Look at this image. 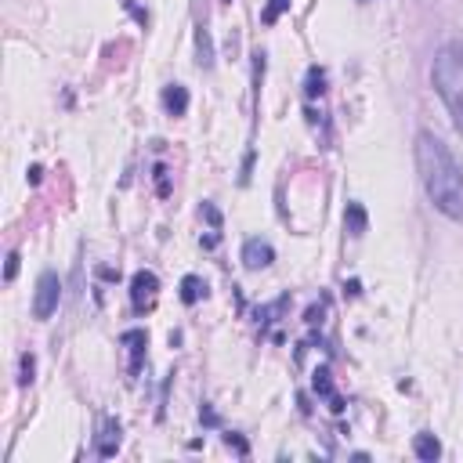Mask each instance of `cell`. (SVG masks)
I'll return each instance as SVG.
<instances>
[{
	"label": "cell",
	"instance_id": "cell-1",
	"mask_svg": "<svg viewBox=\"0 0 463 463\" xmlns=\"http://www.w3.org/2000/svg\"><path fill=\"white\" fill-rule=\"evenodd\" d=\"M416 171L434 210L449 221H463V166L431 131L416 134Z\"/></svg>",
	"mask_w": 463,
	"mask_h": 463
},
{
	"label": "cell",
	"instance_id": "cell-2",
	"mask_svg": "<svg viewBox=\"0 0 463 463\" xmlns=\"http://www.w3.org/2000/svg\"><path fill=\"white\" fill-rule=\"evenodd\" d=\"M431 84L438 91V98L445 101L456 131L463 134V44L460 40H449L438 47L434 66H431Z\"/></svg>",
	"mask_w": 463,
	"mask_h": 463
},
{
	"label": "cell",
	"instance_id": "cell-3",
	"mask_svg": "<svg viewBox=\"0 0 463 463\" xmlns=\"http://www.w3.org/2000/svg\"><path fill=\"white\" fill-rule=\"evenodd\" d=\"M58 301H62V279L55 272H44L36 279V293H33V315L36 318H51L58 312Z\"/></svg>",
	"mask_w": 463,
	"mask_h": 463
},
{
	"label": "cell",
	"instance_id": "cell-4",
	"mask_svg": "<svg viewBox=\"0 0 463 463\" xmlns=\"http://www.w3.org/2000/svg\"><path fill=\"white\" fill-rule=\"evenodd\" d=\"M156 293H160V279H156V272H149V268L134 272V279H131V304H134V312H145V308H152Z\"/></svg>",
	"mask_w": 463,
	"mask_h": 463
},
{
	"label": "cell",
	"instance_id": "cell-5",
	"mask_svg": "<svg viewBox=\"0 0 463 463\" xmlns=\"http://www.w3.org/2000/svg\"><path fill=\"white\" fill-rule=\"evenodd\" d=\"M272 261H275L272 242H264V239H247L242 242V264H247L250 272H261V268H268Z\"/></svg>",
	"mask_w": 463,
	"mask_h": 463
},
{
	"label": "cell",
	"instance_id": "cell-6",
	"mask_svg": "<svg viewBox=\"0 0 463 463\" xmlns=\"http://www.w3.org/2000/svg\"><path fill=\"white\" fill-rule=\"evenodd\" d=\"M163 109L171 116H185L188 112V87L185 84H166L163 87Z\"/></svg>",
	"mask_w": 463,
	"mask_h": 463
},
{
	"label": "cell",
	"instance_id": "cell-7",
	"mask_svg": "<svg viewBox=\"0 0 463 463\" xmlns=\"http://www.w3.org/2000/svg\"><path fill=\"white\" fill-rule=\"evenodd\" d=\"M344 228H347V236H362V232L369 228V214L362 203H347V210H344Z\"/></svg>",
	"mask_w": 463,
	"mask_h": 463
},
{
	"label": "cell",
	"instance_id": "cell-8",
	"mask_svg": "<svg viewBox=\"0 0 463 463\" xmlns=\"http://www.w3.org/2000/svg\"><path fill=\"white\" fill-rule=\"evenodd\" d=\"M413 453H416L423 463H434V460L442 456V442L434 438V434H416V438H413Z\"/></svg>",
	"mask_w": 463,
	"mask_h": 463
},
{
	"label": "cell",
	"instance_id": "cell-9",
	"mask_svg": "<svg viewBox=\"0 0 463 463\" xmlns=\"http://www.w3.org/2000/svg\"><path fill=\"white\" fill-rule=\"evenodd\" d=\"M203 297H207V282H203L199 275H185L182 279V304H199Z\"/></svg>",
	"mask_w": 463,
	"mask_h": 463
},
{
	"label": "cell",
	"instance_id": "cell-10",
	"mask_svg": "<svg viewBox=\"0 0 463 463\" xmlns=\"http://www.w3.org/2000/svg\"><path fill=\"white\" fill-rule=\"evenodd\" d=\"M196 51H199V66L214 69V44H210V29H207V25H196Z\"/></svg>",
	"mask_w": 463,
	"mask_h": 463
},
{
	"label": "cell",
	"instance_id": "cell-11",
	"mask_svg": "<svg viewBox=\"0 0 463 463\" xmlns=\"http://www.w3.org/2000/svg\"><path fill=\"white\" fill-rule=\"evenodd\" d=\"M323 95H326V69L312 66L308 69V84H304V98L312 101V98H323Z\"/></svg>",
	"mask_w": 463,
	"mask_h": 463
},
{
	"label": "cell",
	"instance_id": "cell-12",
	"mask_svg": "<svg viewBox=\"0 0 463 463\" xmlns=\"http://www.w3.org/2000/svg\"><path fill=\"white\" fill-rule=\"evenodd\" d=\"M120 340H123L127 347H131V355H134L131 369H138V362H141V351H145V347H149V337H145V329H127Z\"/></svg>",
	"mask_w": 463,
	"mask_h": 463
},
{
	"label": "cell",
	"instance_id": "cell-13",
	"mask_svg": "<svg viewBox=\"0 0 463 463\" xmlns=\"http://www.w3.org/2000/svg\"><path fill=\"white\" fill-rule=\"evenodd\" d=\"M282 11H290V0H268V4L261 8V22L264 25H275L282 18Z\"/></svg>",
	"mask_w": 463,
	"mask_h": 463
},
{
	"label": "cell",
	"instance_id": "cell-14",
	"mask_svg": "<svg viewBox=\"0 0 463 463\" xmlns=\"http://www.w3.org/2000/svg\"><path fill=\"white\" fill-rule=\"evenodd\" d=\"M116 449H120V423L109 420L105 423V445H101V456H112Z\"/></svg>",
	"mask_w": 463,
	"mask_h": 463
},
{
	"label": "cell",
	"instance_id": "cell-15",
	"mask_svg": "<svg viewBox=\"0 0 463 463\" xmlns=\"http://www.w3.org/2000/svg\"><path fill=\"white\" fill-rule=\"evenodd\" d=\"M33 373H36V358L25 351L22 362H18V384H22V388H25V384H33Z\"/></svg>",
	"mask_w": 463,
	"mask_h": 463
},
{
	"label": "cell",
	"instance_id": "cell-16",
	"mask_svg": "<svg viewBox=\"0 0 463 463\" xmlns=\"http://www.w3.org/2000/svg\"><path fill=\"white\" fill-rule=\"evenodd\" d=\"M312 388H315L318 395H329V398H333V384H329V373H326V369H318V373H315Z\"/></svg>",
	"mask_w": 463,
	"mask_h": 463
},
{
	"label": "cell",
	"instance_id": "cell-17",
	"mask_svg": "<svg viewBox=\"0 0 463 463\" xmlns=\"http://www.w3.org/2000/svg\"><path fill=\"white\" fill-rule=\"evenodd\" d=\"M225 442H228V449H236V453H239V456H247V453H250V445H247V442H242V438H239V434H225Z\"/></svg>",
	"mask_w": 463,
	"mask_h": 463
},
{
	"label": "cell",
	"instance_id": "cell-18",
	"mask_svg": "<svg viewBox=\"0 0 463 463\" xmlns=\"http://www.w3.org/2000/svg\"><path fill=\"white\" fill-rule=\"evenodd\" d=\"M15 275H18V253H15V250H11V253H8V264H4V279L11 282V279H15Z\"/></svg>",
	"mask_w": 463,
	"mask_h": 463
},
{
	"label": "cell",
	"instance_id": "cell-19",
	"mask_svg": "<svg viewBox=\"0 0 463 463\" xmlns=\"http://www.w3.org/2000/svg\"><path fill=\"white\" fill-rule=\"evenodd\" d=\"M203 217H207V221H210L214 228H221V214H217V210L210 207V203H203Z\"/></svg>",
	"mask_w": 463,
	"mask_h": 463
},
{
	"label": "cell",
	"instance_id": "cell-20",
	"mask_svg": "<svg viewBox=\"0 0 463 463\" xmlns=\"http://www.w3.org/2000/svg\"><path fill=\"white\" fill-rule=\"evenodd\" d=\"M199 420L207 423V427H217V413H214L210 405H203V409H199Z\"/></svg>",
	"mask_w": 463,
	"mask_h": 463
},
{
	"label": "cell",
	"instance_id": "cell-21",
	"mask_svg": "<svg viewBox=\"0 0 463 463\" xmlns=\"http://www.w3.org/2000/svg\"><path fill=\"white\" fill-rule=\"evenodd\" d=\"M25 177H29V185H40V177H44V166H29V174H25Z\"/></svg>",
	"mask_w": 463,
	"mask_h": 463
},
{
	"label": "cell",
	"instance_id": "cell-22",
	"mask_svg": "<svg viewBox=\"0 0 463 463\" xmlns=\"http://www.w3.org/2000/svg\"><path fill=\"white\" fill-rule=\"evenodd\" d=\"M344 293H351V297H358V282L351 279V282H344Z\"/></svg>",
	"mask_w": 463,
	"mask_h": 463
},
{
	"label": "cell",
	"instance_id": "cell-23",
	"mask_svg": "<svg viewBox=\"0 0 463 463\" xmlns=\"http://www.w3.org/2000/svg\"><path fill=\"white\" fill-rule=\"evenodd\" d=\"M221 4H232V0H221Z\"/></svg>",
	"mask_w": 463,
	"mask_h": 463
},
{
	"label": "cell",
	"instance_id": "cell-24",
	"mask_svg": "<svg viewBox=\"0 0 463 463\" xmlns=\"http://www.w3.org/2000/svg\"><path fill=\"white\" fill-rule=\"evenodd\" d=\"M358 4H366V0H358Z\"/></svg>",
	"mask_w": 463,
	"mask_h": 463
}]
</instances>
